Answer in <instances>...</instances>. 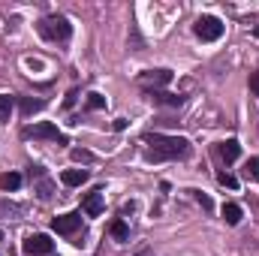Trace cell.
I'll list each match as a JSON object with an SVG mask.
<instances>
[{
  "instance_id": "1",
  "label": "cell",
  "mask_w": 259,
  "mask_h": 256,
  "mask_svg": "<svg viewBox=\"0 0 259 256\" xmlns=\"http://www.w3.org/2000/svg\"><path fill=\"white\" fill-rule=\"evenodd\" d=\"M145 157L154 160V163H163V160H178V157H187L190 154V142L184 136H160V133H148L145 136Z\"/></svg>"
},
{
  "instance_id": "2",
  "label": "cell",
  "mask_w": 259,
  "mask_h": 256,
  "mask_svg": "<svg viewBox=\"0 0 259 256\" xmlns=\"http://www.w3.org/2000/svg\"><path fill=\"white\" fill-rule=\"evenodd\" d=\"M69 33H72V24L64 15H46L39 21V36L49 42H64V39H69Z\"/></svg>"
},
{
  "instance_id": "3",
  "label": "cell",
  "mask_w": 259,
  "mask_h": 256,
  "mask_svg": "<svg viewBox=\"0 0 259 256\" xmlns=\"http://www.w3.org/2000/svg\"><path fill=\"white\" fill-rule=\"evenodd\" d=\"M196 36H199L202 42H214V39H220V36H223V21L214 18V15H202V18L196 21Z\"/></svg>"
},
{
  "instance_id": "4",
  "label": "cell",
  "mask_w": 259,
  "mask_h": 256,
  "mask_svg": "<svg viewBox=\"0 0 259 256\" xmlns=\"http://www.w3.org/2000/svg\"><path fill=\"white\" fill-rule=\"evenodd\" d=\"M24 136H27V139H46V142H58V145H66V142H69L64 133L55 127V124H49V121H42V124H33V127H24Z\"/></svg>"
},
{
  "instance_id": "5",
  "label": "cell",
  "mask_w": 259,
  "mask_h": 256,
  "mask_svg": "<svg viewBox=\"0 0 259 256\" xmlns=\"http://www.w3.org/2000/svg\"><path fill=\"white\" fill-rule=\"evenodd\" d=\"M52 238L49 235H42V232H36V235H27L24 238V253H30V256H49L52 253Z\"/></svg>"
},
{
  "instance_id": "6",
  "label": "cell",
  "mask_w": 259,
  "mask_h": 256,
  "mask_svg": "<svg viewBox=\"0 0 259 256\" xmlns=\"http://www.w3.org/2000/svg\"><path fill=\"white\" fill-rule=\"evenodd\" d=\"M169 81H172V72L169 69H148V72L139 75V84L142 88H154V91L157 88H166Z\"/></svg>"
},
{
  "instance_id": "7",
  "label": "cell",
  "mask_w": 259,
  "mask_h": 256,
  "mask_svg": "<svg viewBox=\"0 0 259 256\" xmlns=\"http://www.w3.org/2000/svg\"><path fill=\"white\" fill-rule=\"evenodd\" d=\"M78 226H81V214H61V217H55L52 220V229L55 232H61V235H72V232H78Z\"/></svg>"
},
{
  "instance_id": "8",
  "label": "cell",
  "mask_w": 259,
  "mask_h": 256,
  "mask_svg": "<svg viewBox=\"0 0 259 256\" xmlns=\"http://www.w3.org/2000/svg\"><path fill=\"white\" fill-rule=\"evenodd\" d=\"M81 208H84V214H88V217H100V214H103V190H94L88 199H84V205H81Z\"/></svg>"
},
{
  "instance_id": "9",
  "label": "cell",
  "mask_w": 259,
  "mask_h": 256,
  "mask_svg": "<svg viewBox=\"0 0 259 256\" xmlns=\"http://www.w3.org/2000/svg\"><path fill=\"white\" fill-rule=\"evenodd\" d=\"M61 181H64L66 187H81L88 181V172L84 169H64L61 172Z\"/></svg>"
},
{
  "instance_id": "10",
  "label": "cell",
  "mask_w": 259,
  "mask_h": 256,
  "mask_svg": "<svg viewBox=\"0 0 259 256\" xmlns=\"http://www.w3.org/2000/svg\"><path fill=\"white\" fill-rule=\"evenodd\" d=\"M220 157H223L226 163L238 160V157H241V145H238L235 139H226V142H220Z\"/></svg>"
},
{
  "instance_id": "11",
  "label": "cell",
  "mask_w": 259,
  "mask_h": 256,
  "mask_svg": "<svg viewBox=\"0 0 259 256\" xmlns=\"http://www.w3.org/2000/svg\"><path fill=\"white\" fill-rule=\"evenodd\" d=\"M220 214H223V220H226L229 226H235V223H241V205H235V202H226Z\"/></svg>"
},
{
  "instance_id": "12",
  "label": "cell",
  "mask_w": 259,
  "mask_h": 256,
  "mask_svg": "<svg viewBox=\"0 0 259 256\" xmlns=\"http://www.w3.org/2000/svg\"><path fill=\"white\" fill-rule=\"evenodd\" d=\"M151 100H154V103H160V106H175V109L184 103L181 97H175V94H166V91H154V94H151Z\"/></svg>"
},
{
  "instance_id": "13",
  "label": "cell",
  "mask_w": 259,
  "mask_h": 256,
  "mask_svg": "<svg viewBox=\"0 0 259 256\" xmlns=\"http://www.w3.org/2000/svg\"><path fill=\"white\" fill-rule=\"evenodd\" d=\"M12 109H15V97H9V94H0V124H6V121H9Z\"/></svg>"
},
{
  "instance_id": "14",
  "label": "cell",
  "mask_w": 259,
  "mask_h": 256,
  "mask_svg": "<svg viewBox=\"0 0 259 256\" xmlns=\"http://www.w3.org/2000/svg\"><path fill=\"white\" fill-rule=\"evenodd\" d=\"M18 187H21V175H18V172L0 175V190H18Z\"/></svg>"
},
{
  "instance_id": "15",
  "label": "cell",
  "mask_w": 259,
  "mask_h": 256,
  "mask_svg": "<svg viewBox=\"0 0 259 256\" xmlns=\"http://www.w3.org/2000/svg\"><path fill=\"white\" fill-rule=\"evenodd\" d=\"M109 232H112L118 241H127V238H130V229H127V223H124V220H115V223L109 226Z\"/></svg>"
},
{
  "instance_id": "16",
  "label": "cell",
  "mask_w": 259,
  "mask_h": 256,
  "mask_svg": "<svg viewBox=\"0 0 259 256\" xmlns=\"http://www.w3.org/2000/svg\"><path fill=\"white\" fill-rule=\"evenodd\" d=\"M18 106H21V112H24V115H33V112H39V109H42V103H39V100H30V97H21V100H18Z\"/></svg>"
},
{
  "instance_id": "17",
  "label": "cell",
  "mask_w": 259,
  "mask_h": 256,
  "mask_svg": "<svg viewBox=\"0 0 259 256\" xmlns=\"http://www.w3.org/2000/svg\"><path fill=\"white\" fill-rule=\"evenodd\" d=\"M244 172H247V178H253V181H259V157H250V160H247Z\"/></svg>"
},
{
  "instance_id": "18",
  "label": "cell",
  "mask_w": 259,
  "mask_h": 256,
  "mask_svg": "<svg viewBox=\"0 0 259 256\" xmlns=\"http://www.w3.org/2000/svg\"><path fill=\"white\" fill-rule=\"evenodd\" d=\"M103 106H106V97H103V94H88V109L97 112V109H103Z\"/></svg>"
},
{
  "instance_id": "19",
  "label": "cell",
  "mask_w": 259,
  "mask_h": 256,
  "mask_svg": "<svg viewBox=\"0 0 259 256\" xmlns=\"http://www.w3.org/2000/svg\"><path fill=\"white\" fill-rule=\"evenodd\" d=\"M72 160H75V163H91V160H94V154H91V151L75 148V151H72Z\"/></svg>"
},
{
  "instance_id": "20",
  "label": "cell",
  "mask_w": 259,
  "mask_h": 256,
  "mask_svg": "<svg viewBox=\"0 0 259 256\" xmlns=\"http://www.w3.org/2000/svg\"><path fill=\"white\" fill-rule=\"evenodd\" d=\"M217 181H220L223 187H229V190H235V187H238V181H235L232 175H226V172H220V175H217Z\"/></svg>"
},
{
  "instance_id": "21",
  "label": "cell",
  "mask_w": 259,
  "mask_h": 256,
  "mask_svg": "<svg viewBox=\"0 0 259 256\" xmlns=\"http://www.w3.org/2000/svg\"><path fill=\"white\" fill-rule=\"evenodd\" d=\"M250 91L259 97V72H250Z\"/></svg>"
},
{
  "instance_id": "22",
  "label": "cell",
  "mask_w": 259,
  "mask_h": 256,
  "mask_svg": "<svg viewBox=\"0 0 259 256\" xmlns=\"http://www.w3.org/2000/svg\"><path fill=\"white\" fill-rule=\"evenodd\" d=\"M196 199L202 202V208H211V199H208V196H202V193H196Z\"/></svg>"
},
{
  "instance_id": "23",
  "label": "cell",
  "mask_w": 259,
  "mask_h": 256,
  "mask_svg": "<svg viewBox=\"0 0 259 256\" xmlns=\"http://www.w3.org/2000/svg\"><path fill=\"white\" fill-rule=\"evenodd\" d=\"M136 256H154V253H151V250H139Z\"/></svg>"
},
{
  "instance_id": "24",
  "label": "cell",
  "mask_w": 259,
  "mask_h": 256,
  "mask_svg": "<svg viewBox=\"0 0 259 256\" xmlns=\"http://www.w3.org/2000/svg\"><path fill=\"white\" fill-rule=\"evenodd\" d=\"M0 238H3V232H0Z\"/></svg>"
}]
</instances>
